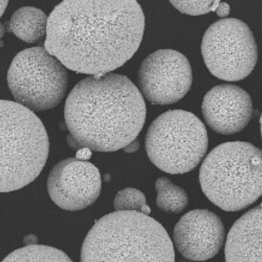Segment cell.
<instances>
[{"mask_svg":"<svg viewBox=\"0 0 262 262\" xmlns=\"http://www.w3.org/2000/svg\"><path fill=\"white\" fill-rule=\"evenodd\" d=\"M136 1H64L49 16L45 48L66 68L101 78L130 60L143 38Z\"/></svg>","mask_w":262,"mask_h":262,"instance_id":"1","label":"cell"},{"mask_svg":"<svg viewBox=\"0 0 262 262\" xmlns=\"http://www.w3.org/2000/svg\"><path fill=\"white\" fill-rule=\"evenodd\" d=\"M143 96L127 77L108 74L90 76L70 91L64 119L72 148L111 152L125 148L144 127Z\"/></svg>","mask_w":262,"mask_h":262,"instance_id":"2","label":"cell"},{"mask_svg":"<svg viewBox=\"0 0 262 262\" xmlns=\"http://www.w3.org/2000/svg\"><path fill=\"white\" fill-rule=\"evenodd\" d=\"M81 262H175L174 246L164 227L149 215L116 211L91 229Z\"/></svg>","mask_w":262,"mask_h":262,"instance_id":"3","label":"cell"},{"mask_svg":"<svg viewBox=\"0 0 262 262\" xmlns=\"http://www.w3.org/2000/svg\"><path fill=\"white\" fill-rule=\"evenodd\" d=\"M200 182L217 207L227 212L245 209L262 195V151L249 142L219 145L203 161Z\"/></svg>","mask_w":262,"mask_h":262,"instance_id":"4","label":"cell"},{"mask_svg":"<svg viewBox=\"0 0 262 262\" xmlns=\"http://www.w3.org/2000/svg\"><path fill=\"white\" fill-rule=\"evenodd\" d=\"M49 150L48 135L38 117L17 102L2 100L0 191L18 190L34 181Z\"/></svg>","mask_w":262,"mask_h":262,"instance_id":"5","label":"cell"},{"mask_svg":"<svg viewBox=\"0 0 262 262\" xmlns=\"http://www.w3.org/2000/svg\"><path fill=\"white\" fill-rule=\"evenodd\" d=\"M145 146L149 160L163 171L184 174L204 158L209 138L204 123L183 110L164 112L147 130Z\"/></svg>","mask_w":262,"mask_h":262,"instance_id":"6","label":"cell"},{"mask_svg":"<svg viewBox=\"0 0 262 262\" xmlns=\"http://www.w3.org/2000/svg\"><path fill=\"white\" fill-rule=\"evenodd\" d=\"M7 79L16 102L37 112L59 104L69 84L64 66L41 47L18 53L11 63Z\"/></svg>","mask_w":262,"mask_h":262,"instance_id":"7","label":"cell"},{"mask_svg":"<svg viewBox=\"0 0 262 262\" xmlns=\"http://www.w3.org/2000/svg\"><path fill=\"white\" fill-rule=\"evenodd\" d=\"M201 53L210 73L227 81H241L249 76L258 57L251 30L234 18H222L210 26L203 37Z\"/></svg>","mask_w":262,"mask_h":262,"instance_id":"8","label":"cell"},{"mask_svg":"<svg viewBox=\"0 0 262 262\" xmlns=\"http://www.w3.org/2000/svg\"><path fill=\"white\" fill-rule=\"evenodd\" d=\"M192 81V69L188 58L172 49L152 53L139 70L140 92L152 104L179 102L190 90Z\"/></svg>","mask_w":262,"mask_h":262,"instance_id":"9","label":"cell"},{"mask_svg":"<svg viewBox=\"0 0 262 262\" xmlns=\"http://www.w3.org/2000/svg\"><path fill=\"white\" fill-rule=\"evenodd\" d=\"M99 170L88 161L69 158L53 167L48 178L51 200L62 209L76 211L88 207L101 191Z\"/></svg>","mask_w":262,"mask_h":262,"instance_id":"10","label":"cell"},{"mask_svg":"<svg viewBox=\"0 0 262 262\" xmlns=\"http://www.w3.org/2000/svg\"><path fill=\"white\" fill-rule=\"evenodd\" d=\"M224 239L223 222L209 210H191L174 227L175 246L180 253L189 260L212 258L221 250Z\"/></svg>","mask_w":262,"mask_h":262,"instance_id":"11","label":"cell"},{"mask_svg":"<svg viewBox=\"0 0 262 262\" xmlns=\"http://www.w3.org/2000/svg\"><path fill=\"white\" fill-rule=\"evenodd\" d=\"M201 107L207 125L215 133L223 135L241 132L253 114V104L249 93L232 84L212 88L203 98Z\"/></svg>","mask_w":262,"mask_h":262,"instance_id":"12","label":"cell"},{"mask_svg":"<svg viewBox=\"0 0 262 262\" xmlns=\"http://www.w3.org/2000/svg\"><path fill=\"white\" fill-rule=\"evenodd\" d=\"M226 262H262V203L246 212L228 233Z\"/></svg>","mask_w":262,"mask_h":262,"instance_id":"13","label":"cell"},{"mask_svg":"<svg viewBox=\"0 0 262 262\" xmlns=\"http://www.w3.org/2000/svg\"><path fill=\"white\" fill-rule=\"evenodd\" d=\"M48 18L41 9L23 7L13 14L9 21V30L26 43H36L46 37Z\"/></svg>","mask_w":262,"mask_h":262,"instance_id":"14","label":"cell"},{"mask_svg":"<svg viewBox=\"0 0 262 262\" xmlns=\"http://www.w3.org/2000/svg\"><path fill=\"white\" fill-rule=\"evenodd\" d=\"M156 189L158 193L157 206L162 211L168 214H179L188 206V194L167 178L161 177L157 180Z\"/></svg>","mask_w":262,"mask_h":262,"instance_id":"15","label":"cell"},{"mask_svg":"<svg viewBox=\"0 0 262 262\" xmlns=\"http://www.w3.org/2000/svg\"><path fill=\"white\" fill-rule=\"evenodd\" d=\"M2 262H73L68 255L49 246L30 245L11 252Z\"/></svg>","mask_w":262,"mask_h":262,"instance_id":"16","label":"cell"},{"mask_svg":"<svg viewBox=\"0 0 262 262\" xmlns=\"http://www.w3.org/2000/svg\"><path fill=\"white\" fill-rule=\"evenodd\" d=\"M116 211H136L149 215L151 209L147 205L144 194L135 188H126L117 194L114 201Z\"/></svg>","mask_w":262,"mask_h":262,"instance_id":"17","label":"cell"},{"mask_svg":"<svg viewBox=\"0 0 262 262\" xmlns=\"http://www.w3.org/2000/svg\"><path fill=\"white\" fill-rule=\"evenodd\" d=\"M170 3L180 13L192 16L205 15L216 11L219 1H170Z\"/></svg>","mask_w":262,"mask_h":262,"instance_id":"18","label":"cell"},{"mask_svg":"<svg viewBox=\"0 0 262 262\" xmlns=\"http://www.w3.org/2000/svg\"><path fill=\"white\" fill-rule=\"evenodd\" d=\"M215 13H216V15L220 16V17H226V16L229 15V13H230V7H229L228 4L221 2L216 11H215Z\"/></svg>","mask_w":262,"mask_h":262,"instance_id":"19","label":"cell"},{"mask_svg":"<svg viewBox=\"0 0 262 262\" xmlns=\"http://www.w3.org/2000/svg\"><path fill=\"white\" fill-rule=\"evenodd\" d=\"M92 150L88 147H83L78 149L76 154V158L81 161H88L90 160L91 156H92Z\"/></svg>","mask_w":262,"mask_h":262,"instance_id":"20","label":"cell"},{"mask_svg":"<svg viewBox=\"0 0 262 262\" xmlns=\"http://www.w3.org/2000/svg\"><path fill=\"white\" fill-rule=\"evenodd\" d=\"M139 142L135 140L123 149H125L126 151L128 152V153H133V152H135L139 149Z\"/></svg>","mask_w":262,"mask_h":262,"instance_id":"21","label":"cell"},{"mask_svg":"<svg viewBox=\"0 0 262 262\" xmlns=\"http://www.w3.org/2000/svg\"><path fill=\"white\" fill-rule=\"evenodd\" d=\"M8 1H1V11H2V15H3L5 11H6L7 6H8Z\"/></svg>","mask_w":262,"mask_h":262,"instance_id":"22","label":"cell"},{"mask_svg":"<svg viewBox=\"0 0 262 262\" xmlns=\"http://www.w3.org/2000/svg\"><path fill=\"white\" fill-rule=\"evenodd\" d=\"M260 130H261V135L262 138V114L260 118Z\"/></svg>","mask_w":262,"mask_h":262,"instance_id":"23","label":"cell"}]
</instances>
